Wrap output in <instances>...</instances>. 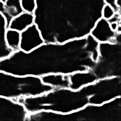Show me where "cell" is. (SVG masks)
<instances>
[{
    "mask_svg": "<svg viewBox=\"0 0 121 121\" xmlns=\"http://www.w3.org/2000/svg\"><path fill=\"white\" fill-rule=\"evenodd\" d=\"M57 43H44L29 52L14 51L0 60V71L17 76L42 77L51 74L69 75L82 70L69 62L61 60L55 50Z\"/></svg>",
    "mask_w": 121,
    "mask_h": 121,
    "instance_id": "6da1fadb",
    "label": "cell"
},
{
    "mask_svg": "<svg viewBox=\"0 0 121 121\" xmlns=\"http://www.w3.org/2000/svg\"><path fill=\"white\" fill-rule=\"evenodd\" d=\"M88 98L84 86L78 90L69 88H53L40 95L21 97L16 100L23 105L28 113L50 111L67 114L89 104Z\"/></svg>",
    "mask_w": 121,
    "mask_h": 121,
    "instance_id": "7a4b0ae2",
    "label": "cell"
},
{
    "mask_svg": "<svg viewBox=\"0 0 121 121\" xmlns=\"http://www.w3.org/2000/svg\"><path fill=\"white\" fill-rule=\"evenodd\" d=\"M53 88L44 84L40 77L17 76L0 71V96L17 100L40 95Z\"/></svg>",
    "mask_w": 121,
    "mask_h": 121,
    "instance_id": "3957f363",
    "label": "cell"
},
{
    "mask_svg": "<svg viewBox=\"0 0 121 121\" xmlns=\"http://www.w3.org/2000/svg\"><path fill=\"white\" fill-rule=\"evenodd\" d=\"M28 113L16 100L0 96V121H26Z\"/></svg>",
    "mask_w": 121,
    "mask_h": 121,
    "instance_id": "277c9868",
    "label": "cell"
},
{
    "mask_svg": "<svg viewBox=\"0 0 121 121\" xmlns=\"http://www.w3.org/2000/svg\"><path fill=\"white\" fill-rule=\"evenodd\" d=\"M89 35L98 43H118L117 37L120 34L112 29L108 20L100 17L95 22Z\"/></svg>",
    "mask_w": 121,
    "mask_h": 121,
    "instance_id": "5b68a950",
    "label": "cell"
},
{
    "mask_svg": "<svg viewBox=\"0 0 121 121\" xmlns=\"http://www.w3.org/2000/svg\"><path fill=\"white\" fill-rule=\"evenodd\" d=\"M45 43L37 26L34 23L20 32L19 50L29 52Z\"/></svg>",
    "mask_w": 121,
    "mask_h": 121,
    "instance_id": "8992f818",
    "label": "cell"
},
{
    "mask_svg": "<svg viewBox=\"0 0 121 121\" xmlns=\"http://www.w3.org/2000/svg\"><path fill=\"white\" fill-rule=\"evenodd\" d=\"M69 88L78 90L99 79L92 70L80 71L69 74Z\"/></svg>",
    "mask_w": 121,
    "mask_h": 121,
    "instance_id": "52a82bcc",
    "label": "cell"
},
{
    "mask_svg": "<svg viewBox=\"0 0 121 121\" xmlns=\"http://www.w3.org/2000/svg\"><path fill=\"white\" fill-rule=\"evenodd\" d=\"M34 19V14L23 11L11 20L8 28L21 32L33 25Z\"/></svg>",
    "mask_w": 121,
    "mask_h": 121,
    "instance_id": "ba28073f",
    "label": "cell"
},
{
    "mask_svg": "<svg viewBox=\"0 0 121 121\" xmlns=\"http://www.w3.org/2000/svg\"><path fill=\"white\" fill-rule=\"evenodd\" d=\"M43 82L53 88H69V75L61 73L51 74L41 77Z\"/></svg>",
    "mask_w": 121,
    "mask_h": 121,
    "instance_id": "9c48e42d",
    "label": "cell"
},
{
    "mask_svg": "<svg viewBox=\"0 0 121 121\" xmlns=\"http://www.w3.org/2000/svg\"><path fill=\"white\" fill-rule=\"evenodd\" d=\"M8 28L5 17L0 13V60L10 55L14 51L9 48L5 41V33Z\"/></svg>",
    "mask_w": 121,
    "mask_h": 121,
    "instance_id": "30bf717a",
    "label": "cell"
},
{
    "mask_svg": "<svg viewBox=\"0 0 121 121\" xmlns=\"http://www.w3.org/2000/svg\"><path fill=\"white\" fill-rule=\"evenodd\" d=\"M5 41L7 46L13 51L19 50L20 43V32L8 28L5 33Z\"/></svg>",
    "mask_w": 121,
    "mask_h": 121,
    "instance_id": "8fae6325",
    "label": "cell"
},
{
    "mask_svg": "<svg viewBox=\"0 0 121 121\" xmlns=\"http://www.w3.org/2000/svg\"><path fill=\"white\" fill-rule=\"evenodd\" d=\"M20 5L24 12L34 14L36 8V0H20Z\"/></svg>",
    "mask_w": 121,
    "mask_h": 121,
    "instance_id": "7c38bea8",
    "label": "cell"
},
{
    "mask_svg": "<svg viewBox=\"0 0 121 121\" xmlns=\"http://www.w3.org/2000/svg\"><path fill=\"white\" fill-rule=\"evenodd\" d=\"M116 13L112 7L107 4H105L102 9L101 17L106 20H109L114 17Z\"/></svg>",
    "mask_w": 121,
    "mask_h": 121,
    "instance_id": "4fadbf2b",
    "label": "cell"
},
{
    "mask_svg": "<svg viewBox=\"0 0 121 121\" xmlns=\"http://www.w3.org/2000/svg\"><path fill=\"white\" fill-rule=\"evenodd\" d=\"M116 0H104L105 4H107L112 7L116 12L120 13V9H119L116 4Z\"/></svg>",
    "mask_w": 121,
    "mask_h": 121,
    "instance_id": "5bb4252c",
    "label": "cell"
},
{
    "mask_svg": "<svg viewBox=\"0 0 121 121\" xmlns=\"http://www.w3.org/2000/svg\"><path fill=\"white\" fill-rule=\"evenodd\" d=\"M4 4L5 3L1 0H0V13H1L3 16H4L5 13Z\"/></svg>",
    "mask_w": 121,
    "mask_h": 121,
    "instance_id": "9a60e30c",
    "label": "cell"
}]
</instances>
